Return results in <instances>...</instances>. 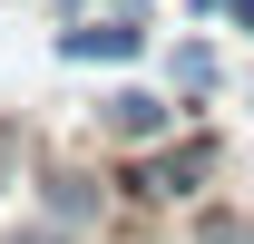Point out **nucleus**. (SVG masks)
I'll list each match as a JSON object with an SVG mask.
<instances>
[{"label":"nucleus","instance_id":"nucleus-1","mask_svg":"<svg viewBox=\"0 0 254 244\" xmlns=\"http://www.w3.org/2000/svg\"><path fill=\"white\" fill-rule=\"evenodd\" d=\"M30 195H39V215H49V225H68V235H88V244L108 235V215H118V185L98 176V166H59V156L30 176Z\"/></svg>","mask_w":254,"mask_h":244},{"label":"nucleus","instance_id":"nucleus-2","mask_svg":"<svg viewBox=\"0 0 254 244\" xmlns=\"http://www.w3.org/2000/svg\"><path fill=\"white\" fill-rule=\"evenodd\" d=\"M137 195L147 205H186V195H205L215 185V137H157V147H137Z\"/></svg>","mask_w":254,"mask_h":244},{"label":"nucleus","instance_id":"nucleus-3","mask_svg":"<svg viewBox=\"0 0 254 244\" xmlns=\"http://www.w3.org/2000/svg\"><path fill=\"white\" fill-rule=\"evenodd\" d=\"M176 88H137V78H118V88L98 98V127L118 137V147H157V137H176Z\"/></svg>","mask_w":254,"mask_h":244},{"label":"nucleus","instance_id":"nucleus-4","mask_svg":"<svg viewBox=\"0 0 254 244\" xmlns=\"http://www.w3.org/2000/svg\"><path fill=\"white\" fill-rule=\"evenodd\" d=\"M59 59L68 68H137V59H147V20H127V10L68 20V30H59Z\"/></svg>","mask_w":254,"mask_h":244},{"label":"nucleus","instance_id":"nucleus-5","mask_svg":"<svg viewBox=\"0 0 254 244\" xmlns=\"http://www.w3.org/2000/svg\"><path fill=\"white\" fill-rule=\"evenodd\" d=\"M166 88H176V108L225 98V59H215V39H176V49H166Z\"/></svg>","mask_w":254,"mask_h":244},{"label":"nucleus","instance_id":"nucleus-6","mask_svg":"<svg viewBox=\"0 0 254 244\" xmlns=\"http://www.w3.org/2000/svg\"><path fill=\"white\" fill-rule=\"evenodd\" d=\"M186 10H195V20H205V30H215V20H225V30H245V39H254V0H186Z\"/></svg>","mask_w":254,"mask_h":244},{"label":"nucleus","instance_id":"nucleus-7","mask_svg":"<svg viewBox=\"0 0 254 244\" xmlns=\"http://www.w3.org/2000/svg\"><path fill=\"white\" fill-rule=\"evenodd\" d=\"M195 244H254V225H245V215H215V205H205V215H195Z\"/></svg>","mask_w":254,"mask_h":244},{"label":"nucleus","instance_id":"nucleus-8","mask_svg":"<svg viewBox=\"0 0 254 244\" xmlns=\"http://www.w3.org/2000/svg\"><path fill=\"white\" fill-rule=\"evenodd\" d=\"M0 244H88V235H68V225H49V215H39V225H10Z\"/></svg>","mask_w":254,"mask_h":244},{"label":"nucleus","instance_id":"nucleus-9","mask_svg":"<svg viewBox=\"0 0 254 244\" xmlns=\"http://www.w3.org/2000/svg\"><path fill=\"white\" fill-rule=\"evenodd\" d=\"M10 185H20V127L0 118V195H10Z\"/></svg>","mask_w":254,"mask_h":244},{"label":"nucleus","instance_id":"nucleus-10","mask_svg":"<svg viewBox=\"0 0 254 244\" xmlns=\"http://www.w3.org/2000/svg\"><path fill=\"white\" fill-rule=\"evenodd\" d=\"M59 10H78V0H59Z\"/></svg>","mask_w":254,"mask_h":244}]
</instances>
